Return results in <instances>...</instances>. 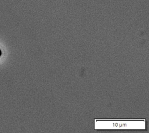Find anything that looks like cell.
Segmentation results:
<instances>
[{"mask_svg":"<svg viewBox=\"0 0 149 133\" xmlns=\"http://www.w3.org/2000/svg\"><path fill=\"white\" fill-rule=\"evenodd\" d=\"M1 54H2V52H1V51L0 50V56L1 55Z\"/></svg>","mask_w":149,"mask_h":133,"instance_id":"cell-1","label":"cell"}]
</instances>
